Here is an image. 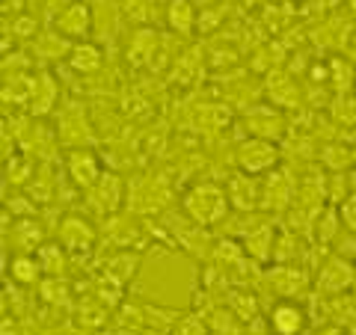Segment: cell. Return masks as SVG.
I'll use <instances>...</instances> for the list:
<instances>
[{
    "label": "cell",
    "instance_id": "obj_35",
    "mask_svg": "<svg viewBox=\"0 0 356 335\" xmlns=\"http://www.w3.org/2000/svg\"><path fill=\"white\" fill-rule=\"evenodd\" d=\"M241 3H243V6H247V9H255V6H264V3H267V0H241Z\"/></svg>",
    "mask_w": 356,
    "mask_h": 335
},
{
    "label": "cell",
    "instance_id": "obj_30",
    "mask_svg": "<svg viewBox=\"0 0 356 335\" xmlns=\"http://www.w3.org/2000/svg\"><path fill=\"white\" fill-rule=\"evenodd\" d=\"M9 30H13V36H18V39H33L39 33V21L24 13V15L13 18V27H9Z\"/></svg>",
    "mask_w": 356,
    "mask_h": 335
},
{
    "label": "cell",
    "instance_id": "obj_14",
    "mask_svg": "<svg viewBox=\"0 0 356 335\" xmlns=\"http://www.w3.org/2000/svg\"><path fill=\"white\" fill-rule=\"evenodd\" d=\"M255 175H247V172H238L229 178L226 184V193H229V202L235 205L238 211H250L261 202V187L252 181Z\"/></svg>",
    "mask_w": 356,
    "mask_h": 335
},
{
    "label": "cell",
    "instance_id": "obj_31",
    "mask_svg": "<svg viewBox=\"0 0 356 335\" xmlns=\"http://www.w3.org/2000/svg\"><path fill=\"white\" fill-rule=\"evenodd\" d=\"M152 3H154V0H125V13H128L134 21L146 24V21L152 18Z\"/></svg>",
    "mask_w": 356,
    "mask_h": 335
},
{
    "label": "cell",
    "instance_id": "obj_37",
    "mask_svg": "<svg viewBox=\"0 0 356 335\" xmlns=\"http://www.w3.org/2000/svg\"><path fill=\"white\" fill-rule=\"evenodd\" d=\"M350 9H353V15H356V0H350Z\"/></svg>",
    "mask_w": 356,
    "mask_h": 335
},
{
    "label": "cell",
    "instance_id": "obj_11",
    "mask_svg": "<svg viewBox=\"0 0 356 335\" xmlns=\"http://www.w3.org/2000/svg\"><path fill=\"white\" fill-rule=\"evenodd\" d=\"M270 329L276 335H300L306 329V311L303 306L291 303V300H282L270 309Z\"/></svg>",
    "mask_w": 356,
    "mask_h": 335
},
{
    "label": "cell",
    "instance_id": "obj_22",
    "mask_svg": "<svg viewBox=\"0 0 356 335\" xmlns=\"http://www.w3.org/2000/svg\"><path fill=\"white\" fill-rule=\"evenodd\" d=\"M33 175H36V170H33V161L27 154H13V158H6V178L13 184H27V181H33Z\"/></svg>",
    "mask_w": 356,
    "mask_h": 335
},
{
    "label": "cell",
    "instance_id": "obj_2",
    "mask_svg": "<svg viewBox=\"0 0 356 335\" xmlns=\"http://www.w3.org/2000/svg\"><path fill=\"white\" fill-rule=\"evenodd\" d=\"M235 163L241 172L247 175H264V172H273L276 163H280V146L270 140H259V137H250L243 140L238 152H235Z\"/></svg>",
    "mask_w": 356,
    "mask_h": 335
},
{
    "label": "cell",
    "instance_id": "obj_18",
    "mask_svg": "<svg viewBox=\"0 0 356 335\" xmlns=\"http://www.w3.org/2000/svg\"><path fill=\"white\" fill-rule=\"evenodd\" d=\"M166 24H170L175 33H193L196 27V3L193 0H170L166 3Z\"/></svg>",
    "mask_w": 356,
    "mask_h": 335
},
{
    "label": "cell",
    "instance_id": "obj_9",
    "mask_svg": "<svg viewBox=\"0 0 356 335\" xmlns=\"http://www.w3.org/2000/svg\"><path fill=\"white\" fill-rule=\"evenodd\" d=\"M267 279H270L273 291L280 294L282 300H291L297 294H303L306 285H309V273L303 270V267H297V264H276L273 270L267 273Z\"/></svg>",
    "mask_w": 356,
    "mask_h": 335
},
{
    "label": "cell",
    "instance_id": "obj_1",
    "mask_svg": "<svg viewBox=\"0 0 356 335\" xmlns=\"http://www.w3.org/2000/svg\"><path fill=\"white\" fill-rule=\"evenodd\" d=\"M181 208L196 226L208 229V226H217V222L226 220L232 202H229L226 187H220L214 181H202V184H193L181 196Z\"/></svg>",
    "mask_w": 356,
    "mask_h": 335
},
{
    "label": "cell",
    "instance_id": "obj_36",
    "mask_svg": "<svg viewBox=\"0 0 356 335\" xmlns=\"http://www.w3.org/2000/svg\"><path fill=\"white\" fill-rule=\"evenodd\" d=\"M193 3H196V6H202V9H208L211 3H214V0H193Z\"/></svg>",
    "mask_w": 356,
    "mask_h": 335
},
{
    "label": "cell",
    "instance_id": "obj_34",
    "mask_svg": "<svg viewBox=\"0 0 356 335\" xmlns=\"http://www.w3.org/2000/svg\"><path fill=\"white\" fill-rule=\"evenodd\" d=\"M315 335H344V332L339 327H324V329H318Z\"/></svg>",
    "mask_w": 356,
    "mask_h": 335
},
{
    "label": "cell",
    "instance_id": "obj_7",
    "mask_svg": "<svg viewBox=\"0 0 356 335\" xmlns=\"http://www.w3.org/2000/svg\"><path fill=\"white\" fill-rule=\"evenodd\" d=\"M166 199H170V193H166V184L161 178H137L134 187H128V208H134L137 214L163 208Z\"/></svg>",
    "mask_w": 356,
    "mask_h": 335
},
{
    "label": "cell",
    "instance_id": "obj_16",
    "mask_svg": "<svg viewBox=\"0 0 356 335\" xmlns=\"http://www.w3.org/2000/svg\"><path fill=\"white\" fill-rule=\"evenodd\" d=\"M154 48H158V33L152 27H140L131 33L128 42V63L134 69H143V65L154 63Z\"/></svg>",
    "mask_w": 356,
    "mask_h": 335
},
{
    "label": "cell",
    "instance_id": "obj_26",
    "mask_svg": "<svg viewBox=\"0 0 356 335\" xmlns=\"http://www.w3.org/2000/svg\"><path fill=\"white\" fill-rule=\"evenodd\" d=\"M196 60H199L196 51L184 54V57H178V63H175V81H178V83H193L196 77H199V72H202V69H193Z\"/></svg>",
    "mask_w": 356,
    "mask_h": 335
},
{
    "label": "cell",
    "instance_id": "obj_13",
    "mask_svg": "<svg viewBox=\"0 0 356 335\" xmlns=\"http://www.w3.org/2000/svg\"><path fill=\"white\" fill-rule=\"evenodd\" d=\"M273 247H276V231L270 222H255L250 231L243 234V252L255 261H270L273 259Z\"/></svg>",
    "mask_w": 356,
    "mask_h": 335
},
{
    "label": "cell",
    "instance_id": "obj_33",
    "mask_svg": "<svg viewBox=\"0 0 356 335\" xmlns=\"http://www.w3.org/2000/svg\"><path fill=\"white\" fill-rule=\"evenodd\" d=\"M9 13H13V18L24 15V0H3V15H9Z\"/></svg>",
    "mask_w": 356,
    "mask_h": 335
},
{
    "label": "cell",
    "instance_id": "obj_10",
    "mask_svg": "<svg viewBox=\"0 0 356 335\" xmlns=\"http://www.w3.org/2000/svg\"><path fill=\"white\" fill-rule=\"evenodd\" d=\"M243 128L250 131V137L276 142L282 137V131H285V122H282V116L276 113V110L259 107V110H250V113H247V119H243Z\"/></svg>",
    "mask_w": 356,
    "mask_h": 335
},
{
    "label": "cell",
    "instance_id": "obj_15",
    "mask_svg": "<svg viewBox=\"0 0 356 335\" xmlns=\"http://www.w3.org/2000/svg\"><path fill=\"white\" fill-rule=\"evenodd\" d=\"M291 181H288V175L282 170H273L267 175V181L261 184V205L267 211H282L288 202H291Z\"/></svg>",
    "mask_w": 356,
    "mask_h": 335
},
{
    "label": "cell",
    "instance_id": "obj_3",
    "mask_svg": "<svg viewBox=\"0 0 356 335\" xmlns=\"http://www.w3.org/2000/svg\"><path fill=\"white\" fill-rule=\"evenodd\" d=\"M92 6L86 0H72L69 6H63L54 15V30L69 42H86L92 36Z\"/></svg>",
    "mask_w": 356,
    "mask_h": 335
},
{
    "label": "cell",
    "instance_id": "obj_12",
    "mask_svg": "<svg viewBox=\"0 0 356 335\" xmlns=\"http://www.w3.org/2000/svg\"><path fill=\"white\" fill-rule=\"evenodd\" d=\"M60 98V86L48 72L33 74V89H30V113L33 116H48Z\"/></svg>",
    "mask_w": 356,
    "mask_h": 335
},
{
    "label": "cell",
    "instance_id": "obj_32",
    "mask_svg": "<svg viewBox=\"0 0 356 335\" xmlns=\"http://www.w3.org/2000/svg\"><path fill=\"white\" fill-rule=\"evenodd\" d=\"M339 217H341V226H348L356 234V193L344 196V202L339 208Z\"/></svg>",
    "mask_w": 356,
    "mask_h": 335
},
{
    "label": "cell",
    "instance_id": "obj_27",
    "mask_svg": "<svg viewBox=\"0 0 356 335\" xmlns=\"http://www.w3.org/2000/svg\"><path fill=\"white\" fill-rule=\"evenodd\" d=\"M170 335H208V329H205V320L199 315H184L172 323Z\"/></svg>",
    "mask_w": 356,
    "mask_h": 335
},
{
    "label": "cell",
    "instance_id": "obj_25",
    "mask_svg": "<svg viewBox=\"0 0 356 335\" xmlns=\"http://www.w3.org/2000/svg\"><path fill=\"white\" fill-rule=\"evenodd\" d=\"M229 309L235 311L241 320H250V318H255V311H259V303H255V297L250 291H235L229 297Z\"/></svg>",
    "mask_w": 356,
    "mask_h": 335
},
{
    "label": "cell",
    "instance_id": "obj_21",
    "mask_svg": "<svg viewBox=\"0 0 356 335\" xmlns=\"http://www.w3.org/2000/svg\"><path fill=\"white\" fill-rule=\"evenodd\" d=\"M36 259L42 264V270L48 276H60L63 273V264H65V255H63V247L60 243H42L36 250Z\"/></svg>",
    "mask_w": 356,
    "mask_h": 335
},
{
    "label": "cell",
    "instance_id": "obj_6",
    "mask_svg": "<svg viewBox=\"0 0 356 335\" xmlns=\"http://www.w3.org/2000/svg\"><path fill=\"white\" fill-rule=\"evenodd\" d=\"M57 243L65 252H74V255L89 252V250H92V243H95L92 222H89L86 217H74V214L65 217L60 222V229H57Z\"/></svg>",
    "mask_w": 356,
    "mask_h": 335
},
{
    "label": "cell",
    "instance_id": "obj_8",
    "mask_svg": "<svg viewBox=\"0 0 356 335\" xmlns=\"http://www.w3.org/2000/svg\"><path fill=\"white\" fill-rule=\"evenodd\" d=\"M353 282H356V267L348 259H341V255H332L330 261H324L318 273V291L324 294H341Z\"/></svg>",
    "mask_w": 356,
    "mask_h": 335
},
{
    "label": "cell",
    "instance_id": "obj_28",
    "mask_svg": "<svg viewBox=\"0 0 356 335\" xmlns=\"http://www.w3.org/2000/svg\"><path fill=\"white\" fill-rule=\"evenodd\" d=\"M321 161H324L330 170H344V166H350L353 163V152L350 149H344V146H330L324 154H321Z\"/></svg>",
    "mask_w": 356,
    "mask_h": 335
},
{
    "label": "cell",
    "instance_id": "obj_4",
    "mask_svg": "<svg viewBox=\"0 0 356 335\" xmlns=\"http://www.w3.org/2000/svg\"><path fill=\"white\" fill-rule=\"evenodd\" d=\"M122 199H125V184H122V178L116 172H104L102 178H98L95 187L86 190L89 208H92L95 214H102V217L116 214V208L122 205Z\"/></svg>",
    "mask_w": 356,
    "mask_h": 335
},
{
    "label": "cell",
    "instance_id": "obj_19",
    "mask_svg": "<svg viewBox=\"0 0 356 335\" xmlns=\"http://www.w3.org/2000/svg\"><path fill=\"white\" fill-rule=\"evenodd\" d=\"M42 264L36 255H30V252H21L15 255L13 261H9V276H13V282L18 285H36L39 282V276H42Z\"/></svg>",
    "mask_w": 356,
    "mask_h": 335
},
{
    "label": "cell",
    "instance_id": "obj_29",
    "mask_svg": "<svg viewBox=\"0 0 356 335\" xmlns=\"http://www.w3.org/2000/svg\"><path fill=\"white\" fill-rule=\"evenodd\" d=\"M39 294L44 297V300H51V303H69V291H65V285L60 282L57 276H48L42 282V288H39Z\"/></svg>",
    "mask_w": 356,
    "mask_h": 335
},
{
    "label": "cell",
    "instance_id": "obj_17",
    "mask_svg": "<svg viewBox=\"0 0 356 335\" xmlns=\"http://www.w3.org/2000/svg\"><path fill=\"white\" fill-rule=\"evenodd\" d=\"M102 63H104V54L98 44L92 42H74L72 44V51H69V65L74 72H81V74H95L98 69H102Z\"/></svg>",
    "mask_w": 356,
    "mask_h": 335
},
{
    "label": "cell",
    "instance_id": "obj_38",
    "mask_svg": "<svg viewBox=\"0 0 356 335\" xmlns=\"http://www.w3.org/2000/svg\"><path fill=\"white\" fill-rule=\"evenodd\" d=\"M353 166H356V149H353Z\"/></svg>",
    "mask_w": 356,
    "mask_h": 335
},
{
    "label": "cell",
    "instance_id": "obj_24",
    "mask_svg": "<svg viewBox=\"0 0 356 335\" xmlns=\"http://www.w3.org/2000/svg\"><path fill=\"white\" fill-rule=\"evenodd\" d=\"M330 81L332 83H336V89H339V92H348V89L350 86H356V69H353V65L348 63V60H341V57H336V60H332L330 63Z\"/></svg>",
    "mask_w": 356,
    "mask_h": 335
},
{
    "label": "cell",
    "instance_id": "obj_23",
    "mask_svg": "<svg viewBox=\"0 0 356 335\" xmlns=\"http://www.w3.org/2000/svg\"><path fill=\"white\" fill-rule=\"evenodd\" d=\"M15 243L21 247V252H30V250H39L42 247V229L36 226L33 220H21L15 226Z\"/></svg>",
    "mask_w": 356,
    "mask_h": 335
},
{
    "label": "cell",
    "instance_id": "obj_5",
    "mask_svg": "<svg viewBox=\"0 0 356 335\" xmlns=\"http://www.w3.org/2000/svg\"><path fill=\"white\" fill-rule=\"evenodd\" d=\"M65 172H69L72 184L81 187V190H89L98 184V178L104 175L102 170V161H98V154L92 149H72L69 158H65Z\"/></svg>",
    "mask_w": 356,
    "mask_h": 335
},
{
    "label": "cell",
    "instance_id": "obj_20",
    "mask_svg": "<svg viewBox=\"0 0 356 335\" xmlns=\"http://www.w3.org/2000/svg\"><path fill=\"white\" fill-rule=\"evenodd\" d=\"M137 264H140V259L137 255H131V252H119V255H113L107 264H104V279L110 285H125L128 279L137 273Z\"/></svg>",
    "mask_w": 356,
    "mask_h": 335
},
{
    "label": "cell",
    "instance_id": "obj_39",
    "mask_svg": "<svg viewBox=\"0 0 356 335\" xmlns=\"http://www.w3.org/2000/svg\"><path fill=\"white\" fill-rule=\"evenodd\" d=\"M294 3H303V0H294Z\"/></svg>",
    "mask_w": 356,
    "mask_h": 335
}]
</instances>
